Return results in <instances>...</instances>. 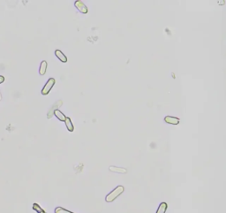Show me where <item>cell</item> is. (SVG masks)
Listing matches in <instances>:
<instances>
[{
  "instance_id": "obj_9",
  "label": "cell",
  "mask_w": 226,
  "mask_h": 213,
  "mask_svg": "<svg viewBox=\"0 0 226 213\" xmlns=\"http://www.w3.org/2000/svg\"><path fill=\"white\" fill-rule=\"evenodd\" d=\"M54 115H55L56 118H58L60 121H64V122H65V120L66 119V115H65V114H63V112H62V111H60L59 110H55V111H54Z\"/></svg>"
},
{
  "instance_id": "obj_12",
  "label": "cell",
  "mask_w": 226,
  "mask_h": 213,
  "mask_svg": "<svg viewBox=\"0 0 226 213\" xmlns=\"http://www.w3.org/2000/svg\"><path fill=\"white\" fill-rule=\"evenodd\" d=\"M55 213H73L72 211H69L67 210L62 208V207H56L55 209Z\"/></svg>"
},
{
  "instance_id": "obj_4",
  "label": "cell",
  "mask_w": 226,
  "mask_h": 213,
  "mask_svg": "<svg viewBox=\"0 0 226 213\" xmlns=\"http://www.w3.org/2000/svg\"><path fill=\"white\" fill-rule=\"evenodd\" d=\"M164 121L170 125H178L179 123V118L172 116H166L164 118Z\"/></svg>"
},
{
  "instance_id": "obj_10",
  "label": "cell",
  "mask_w": 226,
  "mask_h": 213,
  "mask_svg": "<svg viewBox=\"0 0 226 213\" xmlns=\"http://www.w3.org/2000/svg\"><path fill=\"white\" fill-rule=\"evenodd\" d=\"M65 123H66V128H67L68 131L73 132V131L74 130V127H73V124L71 118L66 117V119L65 120Z\"/></svg>"
},
{
  "instance_id": "obj_6",
  "label": "cell",
  "mask_w": 226,
  "mask_h": 213,
  "mask_svg": "<svg viewBox=\"0 0 226 213\" xmlns=\"http://www.w3.org/2000/svg\"><path fill=\"white\" fill-rule=\"evenodd\" d=\"M47 66H48L47 61H45V60L42 61V63H41V65H40V67H39V73H40L41 75L45 74L46 70H47Z\"/></svg>"
},
{
  "instance_id": "obj_1",
  "label": "cell",
  "mask_w": 226,
  "mask_h": 213,
  "mask_svg": "<svg viewBox=\"0 0 226 213\" xmlns=\"http://www.w3.org/2000/svg\"><path fill=\"white\" fill-rule=\"evenodd\" d=\"M124 187L123 186H118L116 189H114L109 194V195H107V196H106V198H105V201L107 202H113L115 199H117V197H118L123 192H124Z\"/></svg>"
},
{
  "instance_id": "obj_3",
  "label": "cell",
  "mask_w": 226,
  "mask_h": 213,
  "mask_svg": "<svg viewBox=\"0 0 226 213\" xmlns=\"http://www.w3.org/2000/svg\"><path fill=\"white\" fill-rule=\"evenodd\" d=\"M74 5H75V7H76L81 13H87V12H88V8H87V6L85 5V4H84L83 2L78 0V1H76V2L74 3Z\"/></svg>"
},
{
  "instance_id": "obj_7",
  "label": "cell",
  "mask_w": 226,
  "mask_h": 213,
  "mask_svg": "<svg viewBox=\"0 0 226 213\" xmlns=\"http://www.w3.org/2000/svg\"><path fill=\"white\" fill-rule=\"evenodd\" d=\"M167 209H168V204L166 202H161L160 205H159L158 209H157V213H165L166 211H167Z\"/></svg>"
},
{
  "instance_id": "obj_14",
  "label": "cell",
  "mask_w": 226,
  "mask_h": 213,
  "mask_svg": "<svg viewBox=\"0 0 226 213\" xmlns=\"http://www.w3.org/2000/svg\"><path fill=\"white\" fill-rule=\"evenodd\" d=\"M44 213H46V212H44Z\"/></svg>"
},
{
  "instance_id": "obj_2",
  "label": "cell",
  "mask_w": 226,
  "mask_h": 213,
  "mask_svg": "<svg viewBox=\"0 0 226 213\" xmlns=\"http://www.w3.org/2000/svg\"><path fill=\"white\" fill-rule=\"evenodd\" d=\"M55 82H56L55 79L50 78V79L48 80V82L45 83L44 89H42V94L44 95H48V94L50 93V91L51 90V89L53 88V86H54V84H55Z\"/></svg>"
},
{
  "instance_id": "obj_8",
  "label": "cell",
  "mask_w": 226,
  "mask_h": 213,
  "mask_svg": "<svg viewBox=\"0 0 226 213\" xmlns=\"http://www.w3.org/2000/svg\"><path fill=\"white\" fill-rule=\"evenodd\" d=\"M110 171L114 172V173H126V169L124 168H120V167H116V166H110L109 168Z\"/></svg>"
},
{
  "instance_id": "obj_5",
  "label": "cell",
  "mask_w": 226,
  "mask_h": 213,
  "mask_svg": "<svg viewBox=\"0 0 226 213\" xmlns=\"http://www.w3.org/2000/svg\"><path fill=\"white\" fill-rule=\"evenodd\" d=\"M55 55H56V58L59 59L61 62H63V63H66V62H67V58L66 57V55H65L61 50H55Z\"/></svg>"
},
{
  "instance_id": "obj_13",
  "label": "cell",
  "mask_w": 226,
  "mask_h": 213,
  "mask_svg": "<svg viewBox=\"0 0 226 213\" xmlns=\"http://www.w3.org/2000/svg\"><path fill=\"white\" fill-rule=\"evenodd\" d=\"M5 82V77L4 76H2V75H0V84L1 83H3Z\"/></svg>"
},
{
  "instance_id": "obj_11",
  "label": "cell",
  "mask_w": 226,
  "mask_h": 213,
  "mask_svg": "<svg viewBox=\"0 0 226 213\" xmlns=\"http://www.w3.org/2000/svg\"><path fill=\"white\" fill-rule=\"evenodd\" d=\"M33 210H34V211H36L37 213H44V212H45V211H44V210H43V209H42V208H41V207H40V206H39L38 204H37V203H34V204H33Z\"/></svg>"
}]
</instances>
